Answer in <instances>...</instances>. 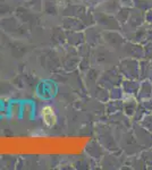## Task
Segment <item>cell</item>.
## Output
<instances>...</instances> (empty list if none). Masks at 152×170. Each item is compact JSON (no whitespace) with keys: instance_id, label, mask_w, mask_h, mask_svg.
<instances>
[{"instance_id":"obj_1","label":"cell","mask_w":152,"mask_h":170,"mask_svg":"<svg viewBox=\"0 0 152 170\" xmlns=\"http://www.w3.org/2000/svg\"><path fill=\"white\" fill-rule=\"evenodd\" d=\"M41 117L43 123L48 127H53L57 123V115L55 112V109L51 105H44L41 110Z\"/></svg>"}]
</instances>
